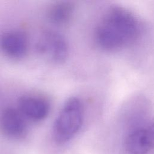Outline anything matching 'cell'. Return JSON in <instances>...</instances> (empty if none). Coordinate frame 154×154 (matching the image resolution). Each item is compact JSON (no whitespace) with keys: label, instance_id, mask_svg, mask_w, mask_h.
I'll return each mask as SVG.
<instances>
[{"label":"cell","instance_id":"6da1fadb","mask_svg":"<svg viewBox=\"0 0 154 154\" xmlns=\"http://www.w3.org/2000/svg\"><path fill=\"white\" fill-rule=\"evenodd\" d=\"M138 19L122 7L108 10L99 20L94 32L97 45L106 51H116L136 42L141 34Z\"/></svg>","mask_w":154,"mask_h":154},{"label":"cell","instance_id":"7a4b0ae2","mask_svg":"<svg viewBox=\"0 0 154 154\" xmlns=\"http://www.w3.org/2000/svg\"><path fill=\"white\" fill-rule=\"evenodd\" d=\"M84 118L81 100L77 97L69 98L64 103L53 124L52 136L58 143L72 139L80 129Z\"/></svg>","mask_w":154,"mask_h":154},{"label":"cell","instance_id":"3957f363","mask_svg":"<svg viewBox=\"0 0 154 154\" xmlns=\"http://www.w3.org/2000/svg\"><path fill=\"white\" fill-rule=\"evenodd\" d=\"M35 49L42 57L55 64L64 62L69 54L65 38L52 29H46L40 34L35 43Z\"/></svg>","mask_w":154,"mask_h":154},{"label":"cell","instance_id":"277c9868","mask_svg":"<svg viewBox=\"0 0 154 154\" xmlns=\"http://www.w3.org/2000/svg\"><path fill=\"white\" fill-rule=\"evenodd\" d=\"M25 117L19 109L11 107L4 108L0 113V131L8 137L20 138L26 133Z\"/></svg>","mask_w":154,"mask_h":154},{"label":"cell","instance_id":"5b68a950","mask_svg":"<svg viewBox=\"0 0 154 154\" xmlns=\"http://www.w3.org/2000/svg\"><path fill=\"white\" fill-rule=\"evenodd\" d=\"M28 49L26 34L19 30H10L0 35V50L6 56L18 59L23 57Z\"/></svg>","mask_w":154,"mask_h":154},{"label":"cell","instance_id":"8992f818","mask_svg":"<svg viewBox=\"0 0 154 154\" xmlns=\"http://www.w3.org/2000/svg\"><path fill=\"white\" fill-rule=\"evenodd\" d=\"M19 111L25 117L34 121L44 119L50 111V104L45 99L34 95L22 96L18 102Z\"/></svg>","mask_w":154,"mask_h":154},{"label":"cell","instance_id":"52a82bcc","mask_svg":"<svg viewBox=\"0 0 154 154\" xmlns=\"http://www.w3.org/2000/svg\"><path fill=\"white\" fill-rule=\"evenodd\" d=\"M154 144V135L150 124L132 130L126 140V147L131 154H146Z\"/></svg>","mask_w":154,"mask_h":154},{"label":"cell","instance_id":"ba28073f","mask_svg":"<svg viewBox=\"0 0 154 154\" xmlns=\"http://www.w3.org/2000/svg\"><path fill=\"white\" fill-rule=\"evenodd\" d=\"M74 11L73 5L69 2H58L49 8L48 11L49 20L56 25H64L72 18Z\"/></svg>","mask_w":154,"mask_h":154}]
</instances>
